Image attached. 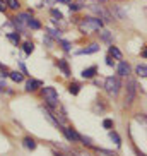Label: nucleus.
Masks as SVG:
<instances>
[{
  "label": "nucleus",
  "instance_id": "14",
  "mask_svg": "<svg viewBox=\"0 0 147 156\" xmlns=\"http://www.w3.org/2000/svg\"><path fill=\"white\" fill-rule=\"evenodd\" d=\"M58 67L62 69L63 76H67V77H69V76H70V69H69V64H67L65 60H58Z\"/></svg>",
  "mask_w": 147,
  "mask_h": 156
},
{
  "label": "nucleus",
  "instance_id": "19",
  "mask_svg": "<svg viewBox=\"0 0 147 156\" xmlns=\"http://www.w3.org/2000/svg\"><path fill=\"white\" fill-rule=\"evenodd\" d=\"M79 91H80V86H79L77 83H72L69 86V93H70V94H74V96H75V94H79Z\"/></svg>",
  "mask_w": 147,
  "mask_h": 156
},
{
  "label": "nucleus",
  "instance_id": "22",
  "mask_svg": "<svg viewBox=\"0 0 147 156\" xmlns=\"http://www.w3.org/2000/svg\"><path fill=\"white\" fill-rule=\"evenodd\" d=\"M135 72H137L140 77H145V76H147V67H145V65H137Z\"/></svg>",
  "mask_w": 147,
  "mask_h": 156
},
{
  "label": "nucleus",
  "instance_id": "33",
  "mask_svg": "<svg viewBox=\"0 0 147 156\" xmlns=\"http://www.w3.org/2000/svg\"><path fill=\"white\" fill-rule=\"evenodd\" d=\"M62 45H63V50H67V51L70 50V43L69 41H62Z\"/></svg>",
  "mask_w": 147,
  "mask_h": 156
},
{
  "label": "nucleus",
  "instance_id": "12",
  "mask_svg": "<svg viewBox=\"0 0 147 156\" xmlns=\"http://www.w3.org/2000/svg\"><path fill=\"white\" fill-rule=\"evenodd\" d=\"M22 144H24V147H26V149H29V151L36 149V141H34L32 137H26L22 141Z\"/></svg>",
  "mask_w": 147,
  "mask_h": 156
},
{
  "label": "nucleus",
  "instance_id": "21",
  "mask_svg": "<svg viewBox=\"0 0 147 156\" xmlns=\"http://www.w3.org/2000/svg\"><path fill=\"white\" fill-rule=\"evenodd\" d=\"M32 51H34V45H32L31 41L24 43V53H26V55H31Z\"/></svg>",
  "mask_w": 147,
  "mask_h": 156
},
{
  "label": "nucleus",
  "instance_id": "34",
  "mask_svg": "<svg viewBox=\"0 0 147 156\" xmlns=\"http://www.w3.org/2000/svg\"><path fill=\"white\" fill-rule=\"evenodd\" d=\"M5 87H7V86H5V83H4V81H0V89H5Z\"/></svg>",
  "mask_w": 147,
  "mask_h": 156
},
{
  "label": "nucleus",
  "instance_id": "8",
  "mask_svg": "<svg viewBox=\"0 0 147 156\" xmlns=\"http://www.w3.org/2000/svg\"><path fill=\"white\" fill-rule=\"evenodd\" d=\"M91 9L94 10V12H96V14H99V16H101V17L104 19L106 23H110V21H113V17H111V16L108 14V12H106L104 9H103V7H97V5H92Z\"/></svg>",
  "mask_w": 147,
  "mask_h": 156
},
{
  "label": "nucleus",
  "instance_id": "39",
  "mask_svg": "<svg viewBox=\"0 0 147 156\" xmlns=\"http://www.w3.org/2000/svg\"><path fill=\"white\" fill-rule=\"evenodd\" d=\"M0 69H2V64H0Z\"/></svg>",
  "mask_w": 147,
  "mask_h": 156
},
{
  "label": "nucleus",
  "instance_id": "17",
  "mask_svg": "<svg viewBox=\"0 0 147 156\" xmlns=\"http://www.w3.org/2000/svg\"><path fill=\"white\" fill-rule=\"evenodd\" d=\"M101 40H103V41L111 43V41H113V33H111V31H103L101 33Z\"/></svg>",
  "mask_w": 147,
  "mask_h": 156
},
{
  "label": "nucleus",
  "instance_id": "6",
  "mask_svg": "<svg viewBox=\"0 0 147 156\" xmlns=\"http://www.w3.org/2000/svg\"><path fill=\"white\" fill-rule=\"evenodd\" d=\"M31 17L29 14H19L17 17H14V21L12 23L15 24V28H19V29H22L24 26H26V23H28V19Z\"/></svg>",
  "mask_w": 147,
  "mask_h": 156
},
{
  "label": "nucleus",
  "instance_id": "26",
  "mask_svg": "<svg viewBox=\"0 0 147 156\" xmlns=\"http://www.w3.org/2000/svg\"><path fill=\"white\" fill-rule=\"evenodd\" d=\"M43 43H45L48 48H53V40H51V36H45L43 38Z\"/></svg>",
  "mask_w": 147,
  "mask_h": 156
},
{
  "label": "nucleus",
  "instance_id": "36",
  "mask_svg": "<svg viewBox=\"0 0 147 156\" xmlns=\"http://www.w3.org/2000/svg\"><path fill=\"white\" fill-rule=\"evenodd\" d=\"M21 70H22L24 74H28V70H26V67H24V64H21Z\"/></svg>",
  "mask_w": 147,
  "mask_h": 156
},
{
  "label": "nucleus",
  "instance_id": "7",
  "mask_svg": "<svg viewBox=\"0 0 147 156\" xmlns=\"http://www.w3.org/2000/svg\"><path fill=\"white\" fill-rule=\"evenodd\" d=\"M43 83L41 81H38V79H29L28 83H26V91L32 93V91H36L38 87H41Z\"/></svg>",
  "mask_w": 147,
  "mask_h": 156
},
{
  "label": "nucleus",
  "instance_id": "31",
  "mask_svg": "<svg viewBox=\"0 0 147 156\" xmlns=\"http://www.w3.org/2000/svg\"><path fill=\"white\" fill-rule=\"evenodd\" d=\"M106 65H110V67H113V65H115V62H113V58H111V57H108V58H106Z\"/></svg>",
  "mask_w": 147,
  "mask_h": 156
},
{
  "label": "nucleus",
  "instance_id": "38",
  "mask_svg": "<svg viewBox=\"0 0 147 156\" xmlns=\"http://www.w3.org/2000/svg\"><path fill=\"white\" fill-rule=\"evenodd\" d=\"M53 154H55V156H63L62 153H58V151H53Z\"/></svg>",
  "mask_w": 147,
  "mask_h": 156
},
{
  "label": "nucleus",
  "instance_id": "9",
  "mask_svg": "<svg viewBox=\"0 0 147 156\" xmlns=\"http://www.w3.org/2000/svg\"><path fill=\"white\" fill-rule=\"evenodd\" d=\"M118 76H121V77L130 76V65L127 62H120L118 64Z\"/></svg>",
  "mask_w": 147,
  "mask_h": 156
},
{
  "label": "nucleus",
  "instance_id": "29",
  "mask_svg": "<svg viewBox=\"0 0 147 156\" xmlns=\"http://www.w3.org/2000/svg\"><path fill=\"white\" fill-rule=\"evenodd\" d=\"M48 33H50V36H53V38H60V31H56V29H48Z\"/></svg>",
  "mask_w": 147,
  "mask_h": 156
},
{
  "label": "nucleus",
  "instance_id": "25",
  "mask_svg": "<svg viewBox=\"0 0 147 156\" xmlns=\"http://www.w3.org/2000/svg\"><path fill=\"white\" fill-rule=\"evenodd\" d=\"M51 16L55 17V19H53L55 23H56V21H60V19H63V16H62V12H60V10H56V9H53V10H51Z\"/></svg>",
  "mask_w": 147,
  "mask_h": 156
},
{
  "label": "nucleus",
  "instance_id": "2",
  "mask_svg": "<svg viewBox=\"0 0 147 156\" xmlns=\"http://www.w3.org/2000/svg\"><path fill=\"white\" fill-rule=\"evenodd\" d=\"M41 94H43V98H45V101H46V105H48V108H51V110L58 108V93H56L55 87H50V86L43 87Z\"/></svg>",
  "mask_w": 147,
  "mask_h": 156
},
{
  "label": "nucleus",
  "instance_id": "15",
  "mask_svg": "<svg viewBox=\"0 0 147 156\" xmlns=\"http://www.w3.org/2000/svg\"><path fill=\"white\" fill-rule=\"evenodd\" d=\"M9 77L12 79L14 83H22L24 76H22V74H21V72H17V70H15V72H9Z\"/></svg>",
  "mask_w": 147,
  "mask_h": 156
},
{
  "label": "nucleus",
  "instance_id": "32",
  "mask_svg": "<svg viewBox=\"0 0 147 156\" xmlns=\"http://www.w3.org/2000/svg\"><path fill=\"white\" fill-rule=\"evenodd\" d=\"M137 122H142V124H145V117H144V113H142V115H137Z\"/></svg>",
  "mask_w": 147,
  "mask_h": 156
},
{
  "label": "nucleus",
  "instance_id": "28",
  "mask_svg": "<svg viewBox=\"0 0 147 156\" xmlns=\"http://www.w3.org/2000/svg\"><path fill=\"white\" fill-rule=\"evenodd\" d=\"M80 141L86 144V146H91L92 142H91V137H86V136H80Z\"/></svg>",
  "mask_w": 147,
  "mask_h": 156
},
{
  "label": "nucleus",
  "instance_id": "20",
  "mask_svg": "<svg viewBox=\"0 0 147 156\" xmlns=\"http://www.w3.org/2000/svg\"><path fill=\"white\" fill-rule=\"evenodd\" d=\"M110 139L115 142L116 146H120V144H121V139H120V136L115 132V130H110Z\"/></svg>",
  "mask_w": 147,
  "mask_h": 156
},
{
  "label": "nucleus",
  "instance_id": "27",
  "mask_svg": "<svg viewBox=\"0 0 147 156\" xmlns=\"http://www.w3.org/2000/svg\"><path fill=\"white\" fill-rule=\"evenodd\" d=\"M103 127H104V129H111V127H113V120L106 119L104 122H103Z\"/></svg>",
  "mask_w": 147,
  "mask_h": 156
},
{
  "label": "nucleus",
  "instance_id": "18",
  "mask_svg": "<svg viewBox=\"0 0 147 156\" xmlns=\"http://www.w3.org/2000/svg\"><path fill=\"white\" fill-rule=\"evenodd\" d=\"M110 55L120 60V58H121V51H120L118 48H116V46H113V45H111V46H110Z\"/></svg>",
  "mask_w": 147,
  "mask_h": 156
},
{
  "label": "nucleus",
  "instance_id": "3",
  "mask_svg": "<svg viewBox=\"0 0 147 156\" xmlns=\"http://www.w3.org/2000/svg\"><path fill=\"white\" fill-rule=\"evenodd\" d=\"M120 87H121V83H120V79L116 77V76H110V77H106L104 89H106V93H108L110 96H113V98L118 96Z\"/></svg>",
  "mask_w": 147,
  "mask_h": 156
},
{
  "label": "nucleus",
  "instance_id": "24",
  "mask_svg": "<svg viewBox=\"0 0 147 156\" xmlns=\"http://www.w3.org/2000/svg\"><path fill=\"white\" fill-rule=\"evenodd\" d=\"M69 9H70V12H77V10L82 9V4H72V2H70V4H69Z\"/></svg>",
  "mask_w": 147,
  "mask_h": 156
},
{
  "label": "nucleus",
  "instance_id": "11",
  "mask_svg": "<svg viewBox=\"0 0 147 156\" xmlns=\"http://www.w3.org/2000/svg\"><path fill=\"white\" fill-rule=\"evenodd\" d=\"M96 72H97V69L92 65V67H87V69H84L82 70V77L84 79H92L94 76H96Z\"/></svg>",
  "mask_w": 147,
  "mask_h": 156
},
{
  "label": "nucleus",
  "instance_id": "5",
  "mask_svg": "<svg viewBox=\"0 0 147 156\" xmlns=\"http://www.w3.org/2000/svg\"><path fill=\"white\" fill-rule=\"evenodd\" d=\"M60 129H62V132L65 134V137H67L69 142H79L80 141V136H79L72 127H60Z\"/></svg>",
  "mask_w": 147,
  "mask_h": 156
},
{
  "label": "nucleus",
  "instance_id": "10",
  "mask_svg": "<svg viewBox=\"0 0 147 156\" xmlns=\"http://www.w3.org/2000/svg\"><path fill=\"white\" fill-rule=\"evenodd\" d=\"M97 50H99V45H97V43H92V45H89L87 48L79 50L77 53H79V55H89V53H96Z\"/></svg>",
  "mask_w": 147,
  "mask_h": 156
},
{
  "label": "nucleus",
  "instance_id": "13",
  "mask_svg": "<svg viewBox=\"0 0 147 156\" xmlns=\"http://www.w3.org/2000/svg\"><path fill=\"white\" fill-rule=\"evenodd\" d=\"M26 26H28V28H31V29H41V23H39V21H36V19H32V17L28 19Z\"/></svg>",
  "mask_w": 147,
  "mask_h": 156
},
{
  "label": "nucleus",
  "instance_id": "4",
  "mask_svg": "<svg viewBox=\"0 0 147 156\" xmlns=\"http://www.w3.org/2000/svg\"><path fill=\"white\" fill-rule=\"evenodd\" d=\"M135 91H137V83L135 81H128L127 84V96H125V103L127 105H132L133 100H135Z\"/></svg>",
  "mask_w": 147,
  "mask_h": 156
},
{
  "label": "nucleus",
  "instance_id": "35",
  "mask_svg": "<svg viewBox=\"0 0 147 156\" xmlns=\"http://www.w3.org/2000/svg\"><path fill=\"white\" fill-rule=\"evenodd\" d=\"M60 4H70V2H72V0H58Z\"/></svg>",
  "mask_w": 147,
  "mask_h": 156
},
{
  "label": "nucleus",
  "instance_id": "23",
  "mask_svg": "<svg viewBox=\"0 0 147 156\" xmlns=\"http://www.w3.org/2000/svg\"><path fill=\"white\" fill-rule=\"evenodd\" d=\"M7 38H9L10 41L14 43V45H17V43H19V40H21V36H19L17 33H9V34H7Z\"/></svg>",
  "mask_w": 147,
  "mask_h": 156
},
{
  "label": "nucleus",
  "instance_id": "30",
  "mask_svg": "<svg viewBox=\"0 0 147 156\" xmlns=\"http://www.w3.org/2000/svg\"><path fill=\"white\" fill-rule=\"evenodd\" d=\"M7 5H5V0H0V12H5Z\"/></svg>",
  "mask_w": 147,
  "mask_h": 156
},
{
  "label": "nucleus",
  "instance_id": "16",
  "mask_svg": "<svg viewBox=\"0 0 147 156\" xmlns=\"http://www.w3.org/2000/svg\"><path fill=\"white\" fill-rule=\"evenodd\" d=\"M5 5H7L9 9H12V10H17L19 7H21V4H19L17 0H5Z\"/></svg>",
  "mask_w": 147,
  "mask_h": 156
},
{
  "label": "nucleus",
  "instance_id": "37",
  "mask_svg": "<svg viewBox=\"0 0 147 156\" xmlns=\"http://www.w3.org/2000/svg\"><path fill=\"white\" fill-rule=\"evenodd\" d=\"M74 156H89V154H86V153H75Z\"/></svg>",
  "mask_w": 147,
  "mask_h": 156
},
{
  "label": "nucleus",
  "instance_id": "1",
  "mask_svg": "<svg viewBox=\"0 0 147 156\" xmlns=\"http://www.w3.org/2000/svg\"><path fill=\"white\" fill-rule=\"evenodd\" d=\"M103 28V21L99 17H86L79 23V29L82 34H91L94 31H99Z\"/></svg>",
  "mask_w": 147,
  "mask_h": 156
}]
</instances>
